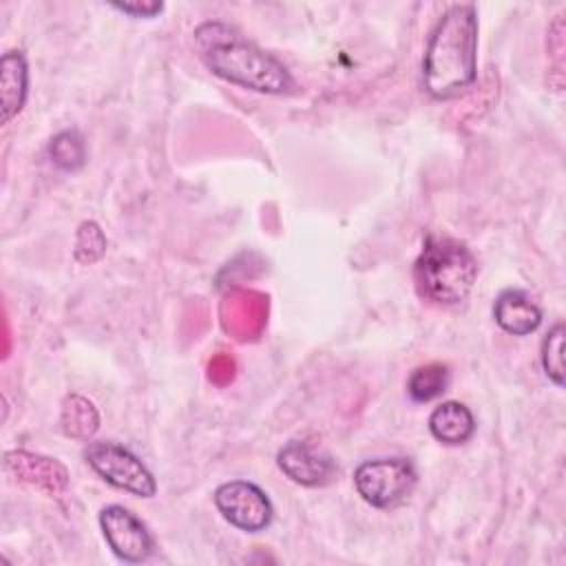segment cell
Here are the masks:
<instances>
[{
  "label": "cell",
  "mask_w": 566,
  "mask_h": 566,
  "mask_svg": "<svg viewBox=\"0 0 566 566\" xmlns=\"http://www.w3.org/2000/svg\"><path fill=\"white\" fill-rule=\"evenodd\" d=\"M276 464L292 482L303 486H323L336 473L334 460L305 440H290L283 444L276 453Z\"/></svg>",
  "instance_id": "8"
},
{
  "label": "cell",
  "mask_w": 566,
  "mask_h": 566,
  "mask_svg": "<svg viewBox=\"0 0 566 566\" xmlns=\"http://www.w3.org/2000/svg\"><path fill=\"white\" fill-rule=\"evenodd\" d=\"M60 424L64 436L73 440H91L93 433L99 429V413L88 398L80 394H69L62 402Z\"/></svg>",
  "instance_id": "13"
},
{
  "label": "cell",
  "mask_w": 566,
  "mask_h": 566,
  "mask_svg": "<svg viewBox=\"0 0 566 566\" xmlns=\"http://www.w3.org/2000/svg\"><path fill=\"white\" fill-rule=\"evenodd\" d=\"M495 323L511 336H526L542 323V310L522 290H504L493 305Z\"/></svg>",
  "instance_id": "10"
},
{
  "label": "cell",
  "mask_w": 566,
  "mask_h": 566,
  "mask_svg": "<svg viewBox=\"0 0 566 566\" xmlns=\"http://www.w3.org/2000/svg\"><path fill=\"white\" fill-rule=\"evenodd\" d=\"M192 38L201 62L217 77L268 95H281L294 88V80L279 57L259 49L226 22H201Z\"/></svg>",
  "instance_id": "1"
},
{
  "label": "cell",
  "mask_w": 566,
  "mask_h": 566,
  "mask_svg": "<svg viewBox=\"0 0 566 566\" xmlns=\"http://www.w3.org/2000/svg\"><path fill=\"white\" fill-rule=\"evenodd\" d=\"M4 469L15 475V480L31 484L49 495H60L69 484V471L55 458H46L31 451H7Z\"/></svg>",
  "instance_id": "9"
},
{
  "label": "cell",
  "mask_w": 566,
  "mask_h": 566,
  "mask_svg": "<svg viewBox=\"0 0 566 566\" xmlns=\"http://www.w3.org/2000/svg\"><path fill=\"white\" fill-rule=\"evenodd\" d=\"M252 296L254 294L239 292L226 301V307H230V318H223L226 329H232L239 338H248L263 323V298L252 301Z\"/></svg>",
  "instance_id": "15"
},
{
  "label": "cell",
  "mask_w": 566,
  "mask_h": 566,
  "mask_svg": "<svg viewBox=\"0 0 566 566\" xmlns=\"http://www.w3.org/2000/svg\"><path fill=\"white\" fill-rule=\"evenodd\" d=\"M29 93V66L22 51H7L0 60V99L2 124H9L27 102Z\"/></svg>",
  "instance_id": "12"
},
{
  "label": "cell",
  "mask_w": 566,
  "mask_h": 566,
  "mask_svg": "<svg viewBox=\"0 0 566 566\" xmlns=\"http://www.w3.org/2000/svg\"><path fill=\"white\" fill-rule=\"evenodd\" d=\"M564 325L557 323L551 327L542 343V367L548 380H553L557 387L564 385Z\"/></svg>",
  "instance_id": "18"
},
{
  "label": "cell",
  "mask_w": 566,
  "mask_h": 566,
  "mask_svg": "<svg viewBox=\"0 0 566 566\" xmlns=\"http://www.w3.org/2000/svg\"><path fill=\"white\" fill-rule=\"evenodd\" d=\"M49 157L57 168H62L66 172L82 168L84 159H86L84 137L77 130L57 133L49 144Z\"/></svg>",
  "instance_id": "16"
},
{
  "label": "cell",
  "mask_w": 566,
  "mask_h": 566,
  "mask_svg": "<svg viewBox=\"0 0 566 566\" xmlns=\"http://www.w3.org/2000/svg\"><path fill=\"white\" fill-rule=\"evenodd\" d=\"M429 431L438 442L447 447H458L469 442L475 433V418L467 405L458 400H447L431 411Z\"/></svg>",
  "instance_id": "11"
},
{
  "label": "cell",
  "mask_w": 566,
  "mask_h": 566,
  "mask_svg": "<svg viewBox=\"0 0 566 566\" xmlns=\"http://www.w3.org/2000/svg\"><path fill=\"white\" fill-rule=\"evenodd\" d=\"M104 252H106V237L102 228L95 221L80 223L75 234V250H73L75 261L82 265H91L99 261Z\"/></svg>",
  "instance_id": "17"
},
{
  "label": "cell",
  "mask_w": 566,
  "mask_h": 566,
  "mask_svg": "<svg viewBox=\"0 0 566 566\" xmlns=\"http://www.w3.org/2000/svg\"><path fill=\"white\" fill-rule=\"evenodd\" d=\"M478 75V13L473 4H453L429 35L422 82L433 99H451L473 86Z\"/></svg>",
  "instance_id": "2"
},
{
  "label": "cell",
  "mask_w": 566,
  "mask_h": 566,
  "mask_svg": "<svg viewBox=\"0 0 566 566\" xmlns=\"http://www.w3.org/2000/svg\"><path fill=\"white\" fill-rule=\"evenodd\" d=\"M99 528L108 548L122 562L139 564L155 551V539L146 524L122 504H108L99 511Z\"/></svg>",
  "instance_id": "7"
},
{
  "label": "cell",
  "mask_w": 566,
  "mask_h": 566,
  "mask_svg": "<svg viewBox=\"0 0 566 566\" xmlns=\"http://www.w3.org/2000/svg\"><path fill=\"white\" fill-rule=\"evenodd\" d=\"M478 279L473 252L458 239L429 234L413 265V281L422 298L438 305L462 303Z\"/></svg>",
  "instance_id": "3"
},
{
  "label": "cell",
  "mask_w": 566,
  "mask_h": 566,
  "mask_svg": "<svg viewBox=\"0 0 566 566\" xmlns=\"http://www.w3.org/2000/svg\"><path fill=\"white\" fill-rule=\"evenodd\" d=\"M449 367L442 363H427L411 371L407 380V394L416 402H429L438 396H442L449 387Z\"/></svg>",
  "instance_id": "14"
},
{
  "label": "cell",
  "mask_w": 566,
  "mask_h": 566,
  "mask_svg": "<svg viewBox=\"0 0 566 566\" xmlns=\"http://www.w3.org/2000/svg\"><path fill=\"white\" fill-rule=\"evenodd\" d=\"M418 482L416 467L409 458L365 460L354 471L358 495L376 509H394L405 502Z\"/></svg>",
  "instance_id": "4"
},
{
  "label": "cell",
  "mask_w": 566,
  "mask_h": 566,
  "mask_svg": "<svg viewBox=\"0 0 566 566\" xmlns=\"http://www.w3.org/2000/svg\"><path fill=\"white\" fill-rule=\"evenodd\" d=\"M214 506L234 528L259 533L270 526L274 509L263 489L248 480H230L217 486Z\"/></svg>",
  "instance_id": "6"
},
{
  "label": "cell",
  "mask_w": 566,
  "mask_h": 566,
  "mask_svg": "<svg viewBox=\"0 0 566 566\" xmlns=\"http://www.w3.org/2000/svg\"><path fill=\"white\" fill-rule=\"evenodd\" d=\"M84 460L91 469L113 484L137 497H153L157 493V482L148 467L126 447L108 440L88 442L84 447Z\"/></svg>",
  "instance_id": "5"
},
{
  "label": "cell",
  "mask_w": 566,
  "mask_h": 566,
  "mask_svg": "<svg viewBox=\"0 0 566 566\" xmlns=\"http://www.w3.org/2000/svg\"><path fill=\"white\" fill-rule=\"evenodd\" d=\"M113 9L126 13V15H133V18H153L157 13H161L164 9V2H153V0H135V2H111Z\"/></svg>",
  "instance_id": "19"
}]
</instances>
